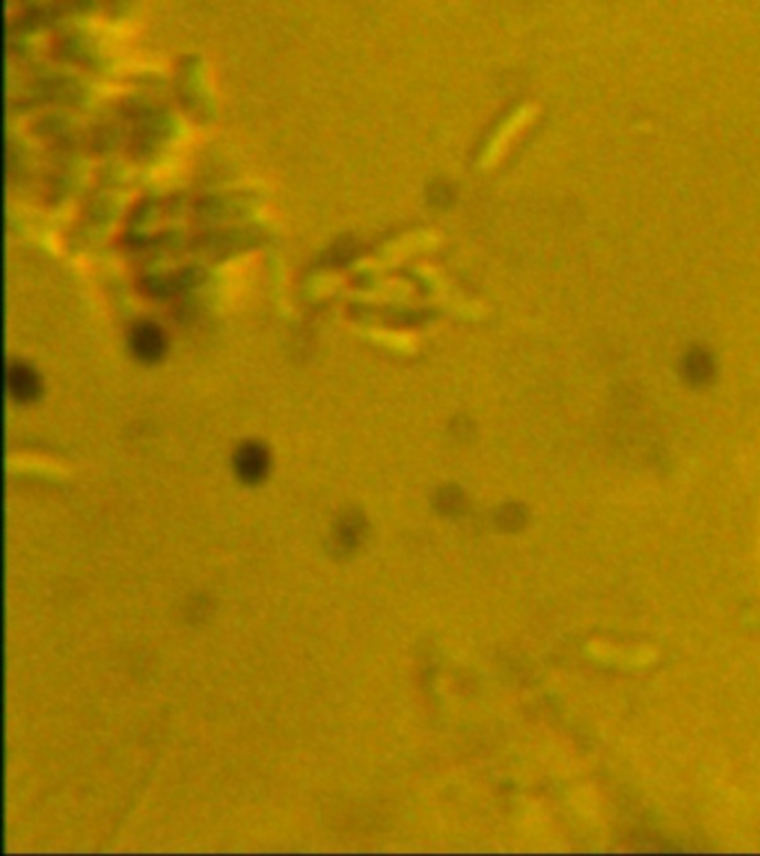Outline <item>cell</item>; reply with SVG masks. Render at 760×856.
Segmentation results:
<instances>
[{"label": "cell", "mask_w": 760, "mask_h": 856, "mask_svg": "<svg viewBox=\"0 0 760 856\" xmlns=\"http://www.w3.org/2000/svg\"><path fill=\"white\" fill-rule=\"evenodd\" d=\"M7 388L16 402L27 404L40 395V379L27 364H12L7 373Z\"/></svg>", "instance_id": "3"}, {"label": "cell", "mask_w": 760, "mask_h": 856, "mask_svg": "<svg viewBox=\"0 0 760 856\" xmlns=\"http://www.w3.org/2000/svg\"><path fill=\"white\" fill-rule=\"evenodd\" d=\"M165 348H167L165 333L161 331L156 323L139 322L136 326H132L130 351L136 359H141V362H145V364L159 362V359L165 354Z\"/></svg>", "instance_id": "1"}, {"label": "cell", "mask_w": 760, "mask_h": 856, "mask_svg": "<svg viewBox=\"0 0 760 856\" xmlns=\"http://www.w3.org/2000/svg\"><path fill=\"white\" fill-rule=\"evenodd\" d=\"M270 469V455L263 444L246 442L235 453V470L246 484H259Z\"/></svg>", "instance_id": "2"}]
</instances>
